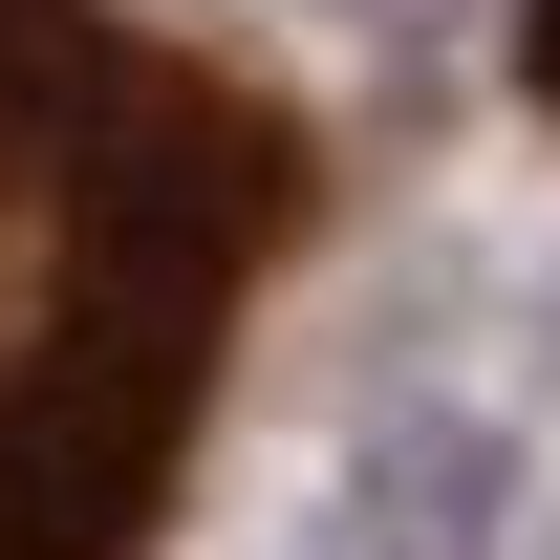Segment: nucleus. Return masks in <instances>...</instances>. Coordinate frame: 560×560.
<instances>
[{
	"label": "nucleus",
	"mask_w": 560,
	"mask_h": 560,
	"mask_svg": "<svg viewBox=\"0 0 560 560\" xmlns=\"http://www.w3.org/2000/svg\"><path fill=\"white\" fill-rule=\"evenodd\" d=\"M517 66H539V108H560V0H517Z\"/></svg>",
	"instance_id": "f03ea898"
},
{
	"label": "nucleus",
	"mask_w": 560,
	"mask_h": 560,
	"mask_svg": "<svg viewBox=\"0 0 560 560\" xmlns=\"http://www.w3.org/2000/svg\"><path fill=\"white\" fill-rule=\"evenodd\" d=\"M324 237V130L130 0H0V560H151L237 324Z\"/></svg>",
	"instance_id": "f257e3e1"
}]
</instances>
